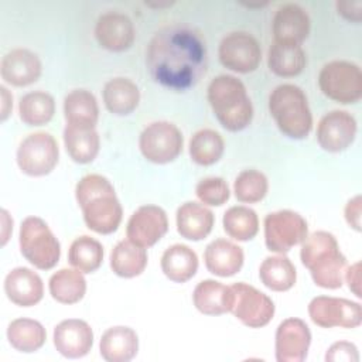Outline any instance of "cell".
Returning <instances> with one entry per match:
<instances>
[{
	"label": "cell",
	"mask_w": 362,
	"mask_h": 362,
	"mask_svg": "<svg viewBox=\"0 0 362 362\" xmlns=\"http://www.w3.org/2000/svg\"><path fill=\"white\" fill-rule=\"evenodd\" d=\"M167 230L168 218L165 211L157 205H143L132 214L126 235L130 242L146 249L156 245Z\"/></svg>",
	"instance_id": "15"
},
{
	"label": "cell",
	"mask_w": 362,
	"mask_h": 362,
	"mask_svg": "<svg viewBox=\"0 0 362 362\" xmlns=\"http://www.w3.org/2000/svg\"><path fill=\"white\" fill-rule=\"evenodd\" d=\"M346 283H348V287L349 290L358 297L361 298L362 294H361V262H356L354 264H351L346 270H345V274H344Z\"/></svg>",
	"instance_id": "44"
},
{
	"label": "cell",
	"mask_w": 362,
	"mask_h": 362,
	"mask_svg": "<svg viewBox=\"0 0 362 362\" xmlns=\"http://www.w3.org/2000/svg\"><path fill=\"white\" fill-rule=\"evenodd\" d=\"M204 260L208 272L219 277H230L236 274L245 260L240 246L228 239H215L206 247Z\"/></svg>",
	"instance_id": "23"
},
{
	"label": "cell",
	"mask_w": 362,
	"mask_h": 362,
	"mask_svg": "<svg viewBox=\"0 0 362 362\" xmlns=\"http://www.w3.org/2000/svg\"><path fill=\"white\" fill-rule=\"evenodd\" d=\"M223 230L239 242L253 239L259 232L257 214L245 205H235L226 209L222 218Z\"/></svg>",
	"instance_id": "36"
},
{
	"label": "cell",
	"mask_w": 362,
	"mask_h": 362,
	"mask_svg": "<svg viewBox=\"0 0 362 362\" xmlns=\"http://www.w3.org/2000/svg\"><path fill=\"white\" fill-rule=\"evenodd\" d=\"M68 260L82 273H93L103 262V246L92 236H78L69 246Z\"/></svg>",
	"instance_id": "37"
},
{
	"label": "cell",
	"mask_w": 362,
	"mask_h": 362,
	"mask_svg": "<svg viewBox=\"0 0 362 362\" xmlns=\"http://www.w3.org/2000/svg\"><path fill=\"white\" fill-rule=\"evenodd\" d=\"M225 143L222 136L212 129H201L189 140V156L199 165H212L222 157Z\"/></svg>",
	"instance_id": "38"
},
{
	"label": "cell",
	"mask_w": 362,
	"mask_h": 362,
	"mask_svg": "<svg viewBox=\"0 0 362 362\" xmlns=\"http://www.w3.org/2000/svg\"><path fill=\"white\" fill-rule=\"evenodd\" d=\"M7 339L10 345L24 354L38 351L47 339L42 324L31 318H16L7 327Z\"/></svg>",
	"instance_id": "32"
},
{
	"label": "cell",
	"mask_w": 362,
	"mask_h": 362,
	"mask_svg": "<svg viewBox=\"0 0 362 362\" xmlns=\"http://www.w3.org/2000/svg\"><path fill=\"white\" fill-rule=\"evenodd\" d=\"M147 66L158 83L177 90L188 89L205 74V42L194 30L165 27L148 44Z\"/></svg>",
	"instance_id": "1"
},
{
	"label": "cell",
	"mask_w": 362,
	"mask_h": 362,
	"mask_svg": "<svg viewBox=\"0 0 362 362\" xmlns=\"http://www.w3.org/2000/svg\"><path fill=\"white\" fill-rule=\"evenodd\" d=\"M269 189L267 177L259 170H243L233 182V192L238 201L255 204L262 201Z\"/></svg>",
	"instance_id": "39"
},
{
	"label": "cell",
	"mask_w": 362,
	"mask_h": 362,
	"mask_svg": "<svg viewBox=\"0 0 362 362\" xmlns=\"http://www.w3.org/2000/svg\"><path fill=\"white\" fill-rule=\"evenodd\" d=\"M221 64L238 74L253 72L262 61V49L257 40L245 31H233L225 35L218 49Z\"/></svg>",
	"instance_id": "13"
},
{
	"label": "cell",
	"mask_w": 362,
	"mask_h": 362,
	"mask_svg": "<svg viewBox=\"0 0 362 362\" xmlns=\"http://www.w3.org/2000/svg\"><path fill=\"white\" fill-rule=\"evenodd\" d=\"M233 303L230 311L249 328H262L267 325L274 315L273 300L246 283H235L230 286Z\"/></svg>",
	"instance_id": "12"
},
{
	"label": "cell",
	"mask_w": 362,
	"mask_h": 362,
	"mask_svg": "<svg viewBox=\"0 0 362 362\" xmlns=\"http://www.w3.org/2000/svg\"><path fill=\"white\" fill-rule=\"evenodd\" d=\"M338 14H341L344 18L359 23L362 18V1H338L337 3Z\"/></svg>",
	"instance_id": "43"
},
{
	"label": "cell",
	"mask_w": 362,
	"mask_h": 362,
	"mask_svg": "<svg viewBox=\"0 0 362 362\" xmlns=\"http://www.w3.org/2000/svg\"><path fill=\"white\" fill-rule=\"evenodd\" d=\"M51 297L61 304H75L86 293V280L78 269H61L48 281Z\"/></svg>",
	"instance_id": "33"
},
{
	"label": "cell",
	"mask_w": 362,
	"mask_h": 362,
	"mask_svg": "<svg viewBox=\"0 0 362 362\" xmlns=\"http://www.w3.org/2000/svg\"><path fill=\"white\" fill-rule=\"evenodd\" d=\"M175 221L177 230L184 239L198 242L211 233L215 216L214 212L205 205L195 201H188L178 206Z\"/></svg>",
	"instance_id": "22"
},
{
	"label": "cell",
	"mask_w": 362,
	"mask_h": 362,
	"mask_svg": "<svg viewBox=\"0 0 362 362\" xmlns=\"http://www.w3.org/2000/svg\"><path fill=\"white\" fill-rule=\"evenodd\" d=\"M1 218H3V240H1V245H6L7 239H8V232L7 229H11L13 230V221L10 223H7V221L10 219L8 216V212L6 209H1Z\"/></svg>",
	"instance_id": "46"
},
{
	"label": "cell",
	"mask_w": 362,
	"mask_h": 362,
	"mask_svg": "<svg viewBox=\"0 0 362 362\" xmlns=\"http://www.w3.org/2000/svg\"><path fill=\"white\" fill-rule=\"evenodd\" d=\"M0 92H1V102H3L1 103V120H6L13 107V96L8 93L6 86H0Z\"/></svg>",
	"instance_id": "45"
},
{
	"label": "cell",
	"mask_w": 362,
	"mask_h": 362,
	"mask_svg": "<svg viewBox=\"0 0 362 362\" xmlns=\"http://www.w3.org/2000/svg\"><path fill=\"white\" fill-rule=\"evenodd\" d=\"M356 120L346 110H331L325 113L317 126V141L329 153L346 150L356 137Z\"/></svg>",
	"instance_id": "14"
},
{
	"label": "cell",
	"mask_w": 362,
	"mask_h": 362,
	"mask_svg": "<svg viewBox=\"0 0 362 362\" xmlns=\"http://www.w3.org/2000/svg\"><path fill=\"white\" fill-rule=\"evenodd\" d=\"M64 144L75 163L88 164L96 158L100 139L95 127L66 124L64 129Z\"/></svg>",
	"instance_id": "26"
},
{
	"label": "cell",
	"mask_w": 362,
	"mask_h": 362,
	"mask_svg": "<svg viewBox=\"0 0 362 362\" xmlns=\"http://www.w3.org/2000/svg\"><path fill=\"white\" fill-rule=\"evenodd\" d=\"M18 243L21 255L37 269L49 270L61 257V245L45 221L27 216L20 226Z\"/></svg>",
	"instance_id": "6"
},
{
	"label": "cell",
	"mask_w": 362,
	"mask_h": 362,
	"mask_svg": "<svg viewBox=\"0 0 362 362\" xmlns=\"http://www.w3.org/2000/svg\"><path fill=\"white\" fill-rule=\"evenodd\" d=\"M325 361L329 362H358L359 361V354H358V348L348 341H338L335 344H332L327 354H325Z\"/></svg>",
	"instance_id": "41"
},
{
	"label": "cell",
	"mask_w": 362,
	"mask_h": 362,
	"mask_svg": "<svg viewBox=\"0 0 362 362\" xmlns=\"http://www.w3.org/2000/svg\"><path fill=\"white\" fill-rule=\"evenodd\" d=\"M361 206H362V198L361 195H355L351 198L345 205V219L348 225L355 229L356 232H361Z\"/></svg>",
	"instance_id": "42"
},
{
	"label": "cell",
	"mask_w": 362,
	"mask_h": 362,
	"mask_svg": "<svg viewBox=\"0 0 362 362\" xmlns=\"http://www.w3.org/2000/svg\"><path fill=\"white\" fill-rule=\"evenodd\" d=\"M7 298L18 307H31L44 296L42 279L28 267H16L4 279Z\"/></svg>",
	"instance_id": "21"
},
{
	"label": "cell",
	"mask_w": 362,
	"mask_h": 362,
	"mask_svg": "<svg viewBox=\"0 0 362 362\" xmlns=\"http://www.w3.org/2000/svg\"><path fill=\"white\" fill-rule=\"evenodd\" d=\"M311 344L308 325L300 318H286L276 329V359L279 362H301Z\"/></svg>",
	"instance_id": "16"
},
{
	"label": "cell",
	"mask_w": 362,
	"mask_h": 362,
	"mask_svg": "<svg viewBox=\"0 0 362 362\" xmlns=\"http://www.w3.org/2000/svg\"><path fill=\"white\" fill-rule=\"evenodd\" d=\"M310 17L301 6L284 4L273 17V41L301 45L310 34Z\"/></svg>",
	"instance_id": "19"
},
{
	"label": "cell",
	"mask_w": 362,
	"mask_h": 362,
	"mask_svg": "<svg viewBox=\"0 0 362 362\" xmlns=\"http://www.w3.org/2000/svg\"><path fill=\"white\" fill-rule=\"evenodd\" d=\"M307 64L301 45L273 41L269 48L267 65L273 74L283 78H293L303 72Z\"/></svg>",
	"instance_id": "29"
},
{
	"label": "cell",
	"mask_w": 362,
	"mask_h": 362,
	"mask_svg": "<svg viewBox=\"0 0 362 362\" xmlns=\"http://www.w3.org/2000/svg\"><path fill=\"white\" fill-rule=\"evenodd\" d=\"M95 37L102 48L112 52H122L133 45L136 31L132 20L126 14L109 11L98 18Z\"/></svg>",
	"instance_id": "17"
},
{
	"label": "cell",
	"mask_w": 362,
	"mask_h": 362,
	"mask_svg": "<svg viewBox=\"0 0 362 362\" xmlns=\"http://www.w3.org/2000/svg\"><path fill=\"white\" fill-rule=\"evenodd\" d=\"M208 102L218 122L229 132L246 129L253 119L246 86L233 75H218L209 82Z\"/></svg>",
	"instance_id": "4"
},
{
	"label": "cell",
	"mask_w": 362,
	"mask_h": 362,
	"mask_svg": "<svg viewBox=\"0 0 362 362\" xmlns=\"http://www.w3.org/2000/svg\"><path fill=\"white\" fill-rule=\"evenodd\" d=\"M182 143L180 129L165 120L153 122L146 126L139 139L141 154L154 164L174 161L182 151Z\"/></svg>",
	"instance_id": "10"
},
{
	"label": "cell",
	"mask_w": 362,
	"mask_h": 362,
	"mask_svg": "<svg viewBox=\"0 0 362 362\" xmlns=\"http://www.w3.org/2000/svg\"><path fill=\"white\" fill-rule=\"evenodd\" d=\"M195 194L202 204L221 206L229 199L230 191L228 182L222 177H206L197 184Z\"/></svg>",
	"instance_id": "40"
},
{
	"label": "cell",
	"mask_w": 362,
	"mask_h": 362,
	"mask_svg": "<svg viewBox=\"0 0 362 362\" xmlns=\"http://www.w3.org/2000/svg\"><path fill=\"white\" fill-rule=\"evenodd\" d=\"M161 270L167 279L175 283H185L198 270V256L187 245L175 243L167 247L161 256Z\"/></svg>",
	"instance_id": "28"
},
{
	"label": "cell",
	"mask_w": 362,
	"mask_h": 362,
	"mask_svg": "<svg viewBox=\"0 0 362 362\" xmlns=\"http://www.w3.org/2000/svg\"><path fill=\"white\" fill-rule=\"evenodd\" d=\"M192 301L199 313L205 315H221L230 311L233 293L230 286L208 279L195 286Z\"/></svg>",
	"instance_id": "25"
},
{
	"label": "cell",
	"mask_w": 362,
	"mask_h": 362,
	"mask_svg": "<svg viewBox=\"0 0 362 362\" xmlns=\"http://www.w3.org/2000/svg\"><path fill=\"white\" fill-rule=\"evenodd\" d=\"M99 351L107 362H129L137 355L139 337L130 327H110L100 338Z\"/></svg>",
	"instance_id": "24"
},
{
	"label": "cell",
	"mask_w": 362,
	"mask_h": 362,
	"mask_svg": "<svg viewBox=\"0 0 362 362\" xmlns=\"http://www.w3.org/2000/svg\"><path fill=\"white\" fill-rule=\"evenodd\" d=\"M259 277L267 288L273 291H287L296 284L297 270L287 256H269L260 264Z\"/></svg>",
	"instance_id": "34"
},
{
	"label": "cell",
	"mask_w": 362,
	"mask_h": 362,
	"mask_svg": "<svg viewBox=\"0 0 362 362\" xmlns=\"http://www.w3.org/2000/svg\"><path fill=\"white\" fill-rule=\"evenodd\" d=\"M42 71L37 54L25 48H16L7 52L0 65V74L4 82L13 86H27L38 81Z\"/></svg>",
	"instance_id": "20"
},
{
	"label": "cell",
	"mask_w": 362,
	"mask_h": 362,
	"mask_svg": "<svg viewBox=\"0 0 362 362\" xmlns=\"http://www.w3.org/2000/svg\"><path fill=\"white\" fill-rule=\"evenodd\" d=\"M147 252L133 242L120 240L110 253V267L115 274L124 279L140 276L147 266Z\"/></svg>",
	"instance_id": "31"
},
{
	"label": "cell",
	"mask_w": 362,
	"mask_h": 362,
	"mask_svg": "<svg viewBox=\"0 0 362 362\" xmlns=\"http://www.w3.org/2000/svg\"><path fill=\"white\" fill-rule=\"evenodd\" d=\"M300 259L310 270L314 283L322 288L335 290L344 283L346 259L341 253L335 236L327 230H317L303 240Z\"/></svg>",
	"instance_id": "3"
},
{
	"label": "cell",
	"mask_w": 362,
	"mask_h": 362,
	"mask_svg": "<svg viewBox=\"0 0 362 362\" xmlns=\"http://www.w3.org/2000/svg\"><path fill=\"white\" fill-rule=\"evenodd\" d=\"M318 85L321 92L334 102L356 103L362 98V71L349 61H331L321 68Z\"/></svg>",
	"instance_id": "7"
},
{
	"label": "cell",
	"mask_w": 362,
	"mask_h": 362,
	"mask_svg": "<svg viewBox=\"0 0 362 362\" xmlns=\"http://www.w3.org/2000/svg\"><path fill=\"white\" fill-rule=\"evenodd\" d=\"M52 339L55 349L62 356L76 359L90 351L93 345V331L86 321L68 318L54 328Z\"/></svg>",
	"instance_id": "18"
},
{
	"label": "cell",
	"mask_w": 362,
	"mask_h": 362,
	"mask_svg": "<svg viewBox=\"0 0 362 362\" xmlns=\"http://www.w3.org/2000/svg\"><path fill=\"white\" fill-rule=\"evenodd\" d=\"M308 236L307 221L294 211L280 209L264 218V243L270 252L287 253Z\"/></svg>",
	"instance_id": "8"
},
{
	"label": "cell",
	"mask_w": 362,
	"mask_h": 362,
	"mask_svg": "<svg viewBox=\"0 0 362 362\" xmlns=\"http://www.w3.org/2000/svg\"><path fill=\"white\" fill-rule=\"evenodd\" d=\"M269 112L279 130L290 139H304L313 129L308 99L304 90L294 83H281L272 90Z\"/></svg>",
	"instance_id": "5"
},
{
	"label": "cell",
	"mask_w": 362,
	"mask_h": 362,
	"mask_svg": "<svg viewBox=\"0 0 362 362\" xmlns=\"http://www.w3.org/2000/svg\"><path fill=\"white\" fill-rule=\"evenodd\" d=\"M59 158L58 143L49 133L37 132L28 134L17 148V164L30 177L49 174Z\"/></svg>",
	"instance_id": "9"
},
{
	"label": "cell",
	"mask_w": 362,
	"mask_h": 362,
	"mask_svg": "<svg viewBox=\"0 0 362 362\" xmlns=\"http://www.w3.org/2000/svg\"><path fill=\"white\" fill-rule=\"evenodd\" d=\"M64 116L66 124L96 127L99 119V106L92 92L75 89L64 99Z\"/></svg>",
	"instance_id": "30"
},
{
	"label": "cell",
	"mask_w": 362,
	"mask_h": 362,
	"mask_svg": "<svg viewBox=\"0 0 362 362\" xmlns=\"http://www.w3.org/2000/svg\"><path fill=\"white\" fill-rule=\"evenodd\" d=\"M75 198L90 230L109 235L119 228L123 209L112 182L106 177L100 174L82 177L75 187Z\"/></svg>",
	"instance_id": "2"
},
{
	"label": "cell",
	"mask_w": 362,
	"mask_h": 362,
	"mask_svg": "<svg viewBox=\"0 0 362 362\" xmlns=\"http://www.w3.org/2000/svg\"><path fill=\"white\" fill-rule=\"evenodd\" d=\"M308 315L315 325L322 328H356L362 322V307L352 300L318 296L310 301Z\"/></svg>",
	"instance_id": "11"
},
{
	"label": "cell",
	"mask_w": 362,
	"mask_h": 362,
	"mask_svg": "<svg viewBox=\"0 0 362 362\" xmlns=\"http://www.w3.org/2000/svg\"><path fill=\"white\" fill-rule=\"evenodd\" d=\"M55 113V100L52 95L44 90L25 93L18 103V115L23 123L28 126L47 124Z\"/></svg>",
	"instance_id": "35"
},
{
	"label": "cell",
	"mask_w": 362,
	"mask_h": 362,
	"mask_svg": "<svg viewBox=\"0 0 362 362\" xmlns=\"http://www.w3.org/2000/svg\"><path fill=\"white\" fill-rule=\"evenodd\" d=\"M106 109L116 116L130 115L140 102V90L127 78H113L107 81L102 90Z\"/></svg>",
	"instance_id": "27"
}]
</instances>
